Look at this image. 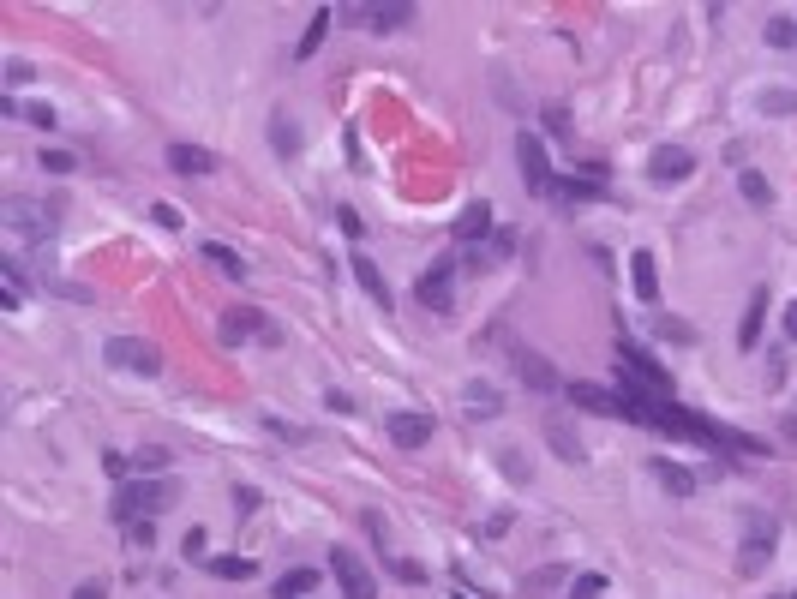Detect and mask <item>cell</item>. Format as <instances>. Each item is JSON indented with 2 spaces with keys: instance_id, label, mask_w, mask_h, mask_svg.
Listing matches in <instances>:
<instances>
[{
  "instance_id": "cell-1",
  "label": "cell",
  "mask_w": 797,
  "mask_h": 599,
  "mask_svg": "<svg viewBox=\"0 0 797 599\" xmlns=\"http://www.w3.org/2000/svg\"><path fill=\"white\" fill-rule=\"evenodd\" d=\"M174 498H180V486H174V480H162V474H156V480H150V474H138V480H126V486L114 492V504H108V510H114V522H120V528H138V522H156L162 510H174Z\"/></svg>"
},
{
  "instance_id": "cell-2",
  "label": "cell",
  "mask_w": 797,
  "mask_h": 599,
  "mask_svg": "<svg viewBox=\"0 0 797 599\" xmlns=\"http://www.w3.org/2000/svg\"><path fill=\"white\" fill-rule=\"evenodd\" d=\"M0 228L12 240V258L18 252H48V240H54V216L36 198H6L0 204Z\"/></svg>"
},
{
  "instance_id": "cell-3",
  "label": "cell",
  "mask_w": 797,
  "mask_h": 599,
  "mask_svg": "<svg viewBox=\"0 0 797 599\" xmlns=\"http://www.w3.org/2000/svg\"><path fill=\"white\" fill-rule=\"evenodd\" d=\"M618 384H630V390H648V396H660V402H666V390H672V372H660V360H654L642 342L618 336Z\"/></svg>"
},
{
  "instance_id": "cell-4",
  "label": "cell",
  "mask_w": 797,
  "mask_h": 599,
  "mask_svg": "<svg viewBox=\"0 0 797 599\" xmlns=\"http://www.w3.org/2000/svg\"><path fill=\"white\" fill-rule=\"evenodd\" d=\"M774 546H780V522L768 510H750L744 516V546H738V576H762L774 564Z\"/></svg>"
},
{
  "instance_id": "cell-5",
  "label": "cell",
  "mask_w": 797,
  "mask_h": 599,
  "mask_svg": "<svg viewBox=\"0 0 797 599\" xmlns=\"http://www.w3.org/2000/svg\"><path fill=\"white\" fill-rule=\"evenodd\" d=\"M102 360H108L114 372H132V378H156V372H162V348L144 342V336H108Z\"/></svg>"
},
{
  "instance_id": "cell-6",
  "label": "cell",
  "mask_w": 797,
  "mask_h": 599,
  "mask_svg": "<svg viewBox=\"0 0 797 599\" xmlns=\"http://www.w3.org/2000/svg\"><path fill=\"white\" fill-rule=\"evenodd\" d=\"M414 294H420V306H426V312H456V258L426 264V270H420V282H414Z\"/></svg>"
},
{
  "instance_id": "cell-7",
  "label": "cell",
  "mask_w": 797,
  "mask_h": 599,
  "mask_svg": "<svg viewBox=\"0 0 797 599\" xmlns=\"http://www.w3.org/2000/svg\"><path fill=\"white\" fill-rule=\"evenodd\" d=\"M516 162H522V174H528V192H540V198L558 192V174H552V162H546L540 132H516Z\"/></svg>"
},
{
  "instance_id": "cell-8",
  "label": "cell",
  "mask_w": 797,
  "mask_h": 599,
  "mask_svg": "<svg viewBox=\"0 0 797 599\" xmlns=\"http://www.w3.org/2000/svg\"><path fill=\"white\" fill-rule=\"evenodd\" d=\"M222 342H264V348H276L282 330L258 306H234V312H222Z\"/></svg>"
},
{
  "instance_id": "cell-9",
  "label": "cell",
  "mask_w": 797,
  "mask_h": 599,
  "mask_svg": "<svg viewBox=\"0 0 797 599\" xmlns=\"http://www.w3.org/2000/svg\"><path fill=\"white\" fill-rule=\"evenodd\" d=\"M330 576H336V588H342V599H378V582H372V570L348 552V546H336L330 552Z\"/></svg>"
},
{
  "instance_id": "cell-10",
  "label": "cell",
  "mask_w": 797,
  "mask_h": 599,
  "mask_svg": "<svg viewBox=\"0 0 797 599\" xmlns=\"http://www.w3.org/2000/svg\"><path fill=\"white\" fill-rule=\"evenodd\" d=\"M696 174V150L690 144H660L654 156H648V180L654 186H678V180H690Z\"/></svg>"
},
{
  "instance_id": "cell-11",
  "label": "cell",
  "mask_w": 797,
  "mask_h": 599,
  "mask_svg": "<svg viewBox=\"0 0 797 599\" xmlns=\"http://www.w3.org/2000/svg\"><path fill=\"white\" fill-rule=\"evenodd\" d=\"M342 24H372V30H408V24H414V6H408V0H390V6H342Z\"/></svg>"
},
{
  "instance_id": "cell-12",
  "label": "cell",
  "mask_w": 797,
  "mask_h": 599,
  "mask_svg": "<svg viewBox=\"0 0 797 599\" xmlns=\"http://www.w3.org/2000/svg\"><path fill=\"white\" fill-rule=\"evenodd\" d=\"M552 198H558V204H588V198H606V168L594 162V168H582V174H564Z\"/></svg>"
},
{
  "instance_id": "cell-13",
  "label": "cell",
  "mask_w": 797,
  "mask_h": 599,
  "mask_svg": "<svg viewBox=\"0 0 797 599\" xmlns=\"http://www.w3.org/2000/svg\"><path fill=\"white\" fill-rule=\"evenodd\" d=\"M384 432L396 450H420V444H432V414H390Z\"/></svg>"
},
{
  "instance_id": "cell-14",
  "label": "cell",
  "mask_w": 797,
  "mask_h": 599,
  "mask_svg": "<svg viewBox=\"0 0 797 599\" xmlns=\"http://www.w3.org/2000/svg\"><path fill=\"white\" fill-rule=\"evenodd\" d=\"M564 396H570L576 408H588V414H624V420H630V408H624L618 390H600V384H564Z\"/></svg>"
},
{
  "instance_id": "cell-15",
  "label": "cell",
  "mask_w": 797,
  "mask_h": 599,
  "mask_svg": "<svg viewBox=\"0 0 797 599\" xmlns=\"http://www.w3.org/2000/svg\"><path fill=\"white\" fill-rule=\"evenodd\" d=\"M168 168L192 180V174H216V156L204 144H168Z\"/></svg>"
},
{
  "instance_id": "cell-16",
  "label": "cell",
  "mask_w": 797,
  "mask_h": 599,
  "mask_svg": "<svg viewBox=\"0 0 797 599\" xmlns=\"http://www.w3.org/2000/svg\"><path fill=\"white\" fill-rule=\"evenodd\" d=\"M498 228H492V204L480 198V204H468L462 216H456V240H468V246H480V240H492Z\"/></svg>"
},
{
  "instance_id": "cell-17",
  "label": "cell",
  "mask_w": 797,
  "mask_h": 599,
  "mask_svg": "<svg viewBox=\"0 0 797 599\" xmlns=\"http://www.w3.org/2000/svg\"><path fill=\"white\" fill-rule=\"evenodd\" d=\"M462 408H468L474 420H498V414H504V396H498L486 378H474V384H462Z\"/></svg>"
},
{
  "instance_id": "cell-18",
  "label": "cell",
  "mask_w": 797,
  "mask_h": 599,
  "mask_svg": "<svg viewBox=\"0 0 797 599\" xmlns=\"http://www.w3.org/2000/svg\"><path fill=\"white\" fill-rule=\"evenodd\" d=\"M510 252H516V234H510V228H498L492 240H480V246L468 252V270H492V264H504Z\"/></svg>"
},
{
  "instance_id": "cell-19",
  "label": "cell",
  "mask_w": 797,
  "mask_h": 599,
  "mask_svg": "<svg viewBox=\"0 0 797 599\" xmlns=\"http://www.w3.org/2000/svg\"><path fill=\"white\" fill-rule=\"evenodd\" d=\"M510 354H516V372H522L534 390H564V384H558V372L546 366V354H534V348H510Z\"/></svg>"
},
{
  "instance_id": "cell-20",
  "label": "cell",
  "mask_w": 797,
  "mask_h": 599,
  "mask_svg": "<svg viewBox=\"0 0 797 599\" xmlns=\"http://www.w3.org/2000/svg\"><path fill=\"white\" fill-rule=\"evenodd\" d=\"M198 252H204V264H210V270H222L228 282H246V258H240L234 246H222V240H204Z\"/></svg>"
},
{
  "instance_id": "cell-21",
  "label": "cell",
  "mask_w": 797,
  "mask_h": 599,
  "mask_svg": "<svg viewBox=\"0 0 797 599\" xmlns=\"http://www.w3.org/2000/svg\"><path fill=\"white\" fill-rule=\"evenodd\" d=\"M630 282H636V294H642V300H660V264H654V252H648V246L630 258Z\"/></svg>"
},
{
  "instance_id": "cell-22",
  "label": "cell",
  "mask_w": 797,
  "mask_h": 599,
  "mask_svg": "<svg viewBox=\"0 0 797 599\" xmlns=\"http://www.w3.org/2000/svg\"><path fill=\"white\" fill-rule=\"evenodd\" d=\"M354 282L366 288V300H372V306H384V312H390V282L378 276V264H372V258H354Z\"/></svg>"
},
{
  "instance_id": "cell-23",
  "label": "cell",
  "mask_w": 797,
  "mask_h": 599,
  "mask_svg": "<svg viewBox=\"0 0 797 599\" xmlns=\"http://www.w3.org/2000/svg\"><path fill=\"white\" fill-rule=\"evenodd\" d=\"M762 318H768V288L750 294V312H744V330H738V348H744V354L762 342Z\"/></svg>"
},
{
  "instance_id": "cell-24",
  "label": "cell",
  "mask_w": 797,
  "mask_h": 599,
  "mask_svg": "<svg viewBox=\"0 0 797 599\" xmlns=\"http://www.w3.org/2000/svg\"><path fill=\"white\" fill-rule=\"evenodd\" d=\"M204 570H210L216 582H252V576H258V564H252V558H234V552H228V558H204Z\"/></svg>"
},
{
  "instance_id": "cell-25",
  "label": "cell",
  "mask_w": 797,
  "mask_h": 599,
  "mask_svg": "<svg viewBox=\"0 0 797 599\" xmlns=\"http://www.w3.org/2000/svg\"><path fill=\"white\" fill-rule=\"evenodd\" d=\"M312 588H318V570H288V576H276V588H270V594H276V599H306Z\"/></svg>"
},
{
  "instance_id": "cell-26",
  "label": "cell",
  "mask_w": 797,
  "mask_h": 599,
  "mask_svg": "<svg viewBox=\"0 0 797 599\" xmlns=\"http://www.w3.org/2000/svg\"><path fill=\"white\" fill-rule=\"evenodd\" d=\"M270 144H276V156H300V126L288 114H270Z\"/></svg>"
},
{
  "instance_id": "cell-27",
  "label": "cell",
  "mask_w": 797,
  "mask_h": 599,
  "mask_svg": "<svg viewBox=\"0 0 797 599\" xmlns=\"http://www.w3.org/2000/svg\"><path fill=\"white\" fill-rule=\"evenodd\" d=\"M330 18H336V12H330V6H318V12H312V24H306V36H300V48H294V54H300V60H306V54H318V42H324V36H330Z\"/></svg>"
},
{
  "instance_id": "cell-28",
  "label": "cell",
  "mask_w": 797,
  "mask_h": 599,
  "mask_svg": "<svg viewBox=\"0 0 797 599\" xmlns=\"http://www.w3.org/2000/svg\"><path fill=\"white\" fill-rule=\"evenodd\" d=\"M654 474H660V486H666L672 498H690V492H696V474H684L678 462H654Z\"/></svg>"
},
{
  "instance_id": "cell-29",
  "label": "cell",
  "mask_w": 797,
  "mask_h": 599,
  "mask_svg": "<svg viewBox=\"0 0 797 599\" xmlns=\"http://www.w3.org/2000/svg\"><path fill=\"white\" fill-rule=\"evenodd\" d=\"M0 108H6V114H24V120L42 126V132H54V108H48V102H12V96H6Z\"/></svg>"
},
{
  "instance_id": "cell-30",
  "label": "cell",
  "mask_w": 797,
  "mask_h": 599,
  "mask_svg": "<svg viewBox=\"0 0 797 599\" xmlns=\"http://www.w3.org/2000/svg\"><path fill=\"white\" fill-rule=\"evenodd\" d=\"M546 438H552V450H558V456H564V462H582V456H588V450H582V438H570V432H564V426H558V420H552V426H546Z\"/></svg>"
},
{
  "instance_id": "cell-31",
  "label": "cell",
  "mask_w": 797,
  "mask_h": 599,
  "mask_svg": "<svg viewBox=\"0 0 797 599\" xmlns=\"http://www.w3.org/2000/svg\"><path fill=\"white\" fill-rule=\"evenodd\" d=\"M162 468H168V450H162V444H144V450L132 456V474H150V480H156Z\"/></svg>"
},
{
  "instance_id": "cell-32",
  "label": "cell",
  "mask_w": 797,
  "mask_h": 599,
  "mask_svg": "<svg viewBox=\"0 0 797 599\" xmlns=\"http://www.w3.org/2000/svg\"><path fill=\"white\" fill-rule=\"evenodd\" d=\"M792 42H797L792 12H774V18H768V48H792Z\"/></svg>"
},
{
  "instance_id": "cell-33",
  "label": "cell",
  "mask_w": 797,
  "mask_h": 599,
  "mask_svg": "<svg viewBox=\"0 0 797 599\" xmlns=\"http://www.w3.org/2000/svg\"><path fill=\"white\" fill-rule=\"evenodd\" d=\"M738 186H744V198H750L756 210H762V204H774V186H768L762 174H738Z\"/></svg>"
},
{
  "instance_id": "cell-34",
  "label": "cell",
  "mask_w": 797,
  "mask_h": 599,
  "mask_svg": "<svg viewBox=\"0 0 797 599\" xmlns=\"http://www.w3.org/2000/svg\"><path fill=\"white\" fill-rule=\"evenodd\" d=\"M42 168H48V174H72L78 156H72V150H42Z\"/></svg>"
},
{
  "instance_id": "cell-35",
  "label": "cell",
  "mask_w": 797,
  "mask_h": 599,
  "mask_svg": "<svg viewBox=\"0 0 797 599\" xmlns=\"http://www.w3.org/2000/svg\"><path fill=\"white\" fill-rule=\"evenodd\" d=\"M336 222H342V234H348V240H366V222H360V210H348V204H342V210H336Z\"/></svg>"
},
{
  "instance_id": "cell-36",
  "label": "cell",
  "mask_w": 797,
  "mask_h": 599,
  "mask_svg": "<svg viewBox=\"0 0 797 599\" xmlns=\"http://www.w3.org/2000/svg\"><path fill=\"white\" fill-rule=\"evenodd\" d=\"M762 108L768 114H797V96L792 90H774V96H762Z\"/></svg>"
},
{
  "instance_id": "cell-37",
  "label": "cell",
  "mask_w": 797,
  "mask_h": 599,
  "mask_svg": "<svg viewBox=\"0 0 797 599\" xmlns=\"http://www.w3.org/2000/svg\"><path fill=\"white\" fill-rule=\"evenodd\" d=\"M102 468H108V474H114V480H120V486H126V480H132V462H126V456H120V450H108V456H102Z\"/></svg>"
},
{
  "instance_id": "cell-38",
  "label": "cell",
  "mask_w": 797,
  "mask_h": 599,
  "mask_svg": "<svg viewBox=\"0 0 797 599\" xmlns=\"http://www.w3.org/2000/svg\"><path fill=\"white\" fill-rule=\"evenodd\" d=\"M600 594H606V582H600V576H582V582L570 588V599H600Z\"/></svg>"
},
{
  "instance_id": "cell-39",
  "label": "cell",
  "mask_w": 797,
  "mask_h": 599,
  "mask_svg": "<svg viewBox=\"0 0 797 599\" xmlns=\"http://www.w3.org/2000/svg\"><path fill=\"white\" fill-rule=\"evenodd\" d=\"M30 78H36V72H30V60H6V84H12V90H18V84H30Z\"/></svg>"
},
{
  "instance_id": "cell-40",
  "label": "cell",
  "mask_w": 797,
  "mask_h": 599,
  "mask_svg": "<svg viewBox=\"0 0 797 599\" xmlns=\"http://www.w3.org/2000/svg\"><path fill=\"white\" fill-rule=\"evenodd\" d=\"M258 504H264V498H258V492H252V486H234V510H240V516H252V510H258Z\"/></svg>"
},
{
  "instance_id": "cell-41",
  "label": "cell",
  "mask_w": 797,
  "mask_h": 599,
  "mask_svg": "<svg viewBox=\"0 0 797 599\" xmlns=\"http://www.w3.org/2000/svg\"><path fill=\"white\" fill-rule=\"evenodd\" d=\"M150 216H156V228H180V210H174V204H156Z\"/></svg>"
},
{
  "instance_id": "cell-42",
  "label": "cell",
  "mask_w": 797,
  "mask_h": 599,
  "mask_svg": "<svg viewBox=\"0 0 797 599\" xmlns=\"http://www.w3.org/2000/svg\"><path fill=\"white\" fill-rule=\"evenodd\" d=\"M324 402H330L336 414H354V396H342V390H324Z\"/></svg>"
},
{
  "instance_id": "cell-43",
  "label": "cell",
  "mask_w": 797,
  "mask_h": 599,
  "mask_svg": "<svg viewBox=\"0 0 797 599\" xmlns=\"http://www.w3.org/2000/svg\"><path fill=\"white\" fill-rule=\"evenodd\" d=\"M180 552H186V558H204V528H192V534H186V546H180Z\"/></svg>"
},
{
  "instance_id": "cell-44",
  "label": "cell",
  "mask_w": 797,
  "mask_h": 599,
  "mask_svg": "<svg viewBox=\"0 0 797 599\" xmlns=\"http://www.w3.org/2000/svg\"><path fill=\"white\" fill-rule=\"evenodd\" d=\"M72 599H108V588H102V582H78V588H72Z\"/></svg>"
},
{
  "instance_id": "cell-45",
  "label": "cell",
  "mask_w": 797,
  "mask_h": 599,
  "mask_svg": "<svg viewBox=\"0 0 797 599\" xmlns=\"http://www.w3.org/2000/svg\"><path fill=\"white\" fill-rule=\"evenodd\" d=\"M786 336H792V342H797V300H792V306H786Z\"/></svg>"
},
{
  "instance_id": "cell-46",
  "label": "cell",
  "mask_w": 797,
  "mask_h": 599,
  "mask_svg": "<svg viewBox=\"0 0 797 599\" xmlns=\"http://www.w3.org/2000/svg\"><path fill=\"white\" fill-rule=\"evenodd\" d=\"M774 599H797V594H774Z\"/></svg>"
},
{
  "instance_id": "cell-47",
  "label": "cell",
  "mask_w": 797,
  "mask_h": 599,
  "mask_svg": "<svg viewBox=\"0 0 797 599\" xmlns=\"http://www.w3.org/2000/svg\"><path fill=\"white\" fill-rule=\"evenodd\" d=\"M456 599H468V594H456Z\"/></svg>"
}]
</instances>
